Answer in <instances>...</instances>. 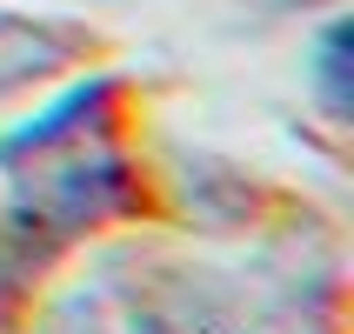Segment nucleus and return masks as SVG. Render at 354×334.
<instances>
[{
  "label": "nucleus",
  "instance_id": "obj_1",
  "mask_svg": "<svg viewBox=\"0 0 354 334\" xmlns=\"http://www.w3.org/2000/svg\"><path fill=\"white\" fill-rule=\"evenodd\" d=\"M114 74H94L47 100L34 120L0 134V174H7V254L20 268L47 261L54 248L94 234L100 221L134 207V167L114 147Z\"/></svg>",
  "mask_w": 354,
  "mask_h": 334
},
{
  "label": "nucleus",
  "instance_id": "obj_2",
  "mask_svg": "<svg viewBox=\"0 0 354 334\" xmlns=\"http://www.w3.org/2000/svg\"><path fill=\"white\" fill-rule=\"evenodd\" d=\"M80 54H87V27L54 20V14H14V7H0V100L27 94L34 80H54Z\"/></svg>",
  "mask_w": 354,
  "mask_h": 334
},
{
  "label": "nucleus",
  "instance_id": "obj_3",
  "mask_svg": "<svg viewBox=\"0 0 354 334\" xmlns=\"http://www.w3.org/2000/svg\"><path fill=\"white\" fill-rule=\"evenodd\" d=\"M308 87H315L321 114L335 120V127H348L354 114V80H348V20H328L315 40V60H308Z\"/></svg>",
  "mask_w": 354,
  "mask_h": 334
},
{
  "label": "nucleus",
  "instance_id": "obj_4",
  "mask_svg": "<svg viewBox=\"0 0 354 334\" xmlns=\"http://www.w3.org/2000/svg\"><path fill=\"white\" fill-rule=\"evenodd\" d=\"M47 334H100V301L94 295H67L47 321Z\"/></svg>",
  "mask_w": 354,
  "mask_h": 334
},
{
  "label": "nucleus",
  "instance_id": "obj_5",
  "mask_svg": "<svg viewBox=\"0 0 354 334\" xmlns=\"http://www.w3.org/2000/svg\"><path fill=\"white\" fill-rule=\"evenodd\" d=\"M27 275V268H20L14 254H7V241H0V315H7V301H14V281Z\"/></svg>",
  "mask_w": 354,
  "mask_h": 334
}]
</instances>
